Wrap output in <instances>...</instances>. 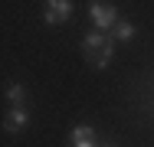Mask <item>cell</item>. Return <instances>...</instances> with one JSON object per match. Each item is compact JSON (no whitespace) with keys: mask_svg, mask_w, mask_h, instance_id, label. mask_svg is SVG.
Returning <instances> with one entry per match:
<instances>
[{"mask_svg":"<svg viewBox=\"0 0 154 147\" xmlns=\"http://www.w3.org/2000/svg\"><path fill=\"white\" fill-rule=\"evenodd\" d=\"M102 147H118V144H102Z\"/></svg>","mask_w":154,"mask_h":147,"instance_id":"cell-8","label":"cell"},{"mask_svg":"<svg viewBox=\"0 0 154 147\" xmlns=\"http://www.w3.org/2000/svg\"><path fill=\"white\" fill-rule=\"evenodd\" d=\"M89 16H92V26L102 33H112L118 23V7L108 3V0H92L89 3Z\"/></svg>","mask_w":154,"mask_h":147,"instance_id":"cell-2","label":"cell"},{"mask_svg":"<svg viewBox=\"0 0 154 147\" xmlns=\"http://www.w3.org/2000/svg\"><path fill=\"white\" fill-rule=\"evenodd\" d=\"M3 95H7V101H10L13 108H26V98H30V92H26V85H20V82H10Z\"/></svg>","mask_w":154,"mask_h":147,"instance_id":"cell-6","label":"cell"},{"mask_svg":"<svg viewBox=\"0 0 154 147\" xmlns=\"http://www.w3.org/2000/svg\"><path fill=\"white\" fill-rule=\"evenodd\" d=\"M72 13H75V3L72 0H46L43 3V23L46 26H59Z\"/></svg>","mask_w":154,"mask_h":147,"instance_id":"cell-3","label":"cell"},{"mask_svg":"<svg viewBox=\"0 0 154 147\" xmlns=\"http://www.w3.org/2000/svg\"><path fill=\"white\" fill-rule=\"evenodd\" d=\"M134 36H138V29H134V23H128V20H118L115 29H112V39L115 43H131Z\"/></svg>","mask_w":154,"mask_h":147,"instance_id":"cell-7","label":"cell"},{"mask_svg":"<svg viewBox=\"0 0 154 147\" xmlns=\"http://www.w3.org/2000/svg\"><path fill=\"white\" fill-rule=\"evenodd\" d=\"M69 144L72 147H102L98 144V137H95V131L89 124H79V128H72V134H69Z\"/></svg>","mask_w":154,"mask_h":147,"instance_id":"cell-5","label":"cell"},{"mask_svg":"<svg viewBox=\"0 0 154 147\" xmlns=\"http://www.w3.org/2000/svg\"><path fill=\"white\" fill-rule=\"evenodd\" d=\"M3 128H7L10 134L26 131V128H30V111H26V108H10V111H7V118H3Z\"/></svg>","mask_w":154,"mask_h":147,"instance_id":"cell-4","label":"cell"},{"mask_svg":"<svg viewBox=\"0 0 154 147\" xmlns=\"http://www.w3.org/2000/svg\"><path fill=\"white\" fill-rule=\"evenodd\" d=\"M115 39H112V33H102V29H92L85 39H82V56L92 62L95 69H108V62L115 56Z\"/></svg>","mask_w":154,"mask_h":147,"instance_id":"cell-1","label":"cell"}]
</instances>
